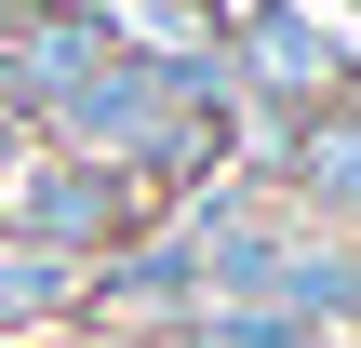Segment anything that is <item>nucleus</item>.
I'll return each mask as SVG.
<instances>
[{
  "label": "nucleus",
  "mask_w": 361,
  "mask_h": 348,
  "mask_svg": "<svg viewBox=\"0 0 361 348\" xmlns=\"http://www.w3.org/2000/svg\"><path fill=\"white\" fill-rule=\"evenodd\" d=\"M80 295H94V268H80V255H40V241H0V335L54 322V308H80Z\"/></svg>",
  "instance_id": "nucleus-2"
},
{
  "label": "nucleus",
  "mask_w": 361,
  "mask_h": 348,
  "mask_svg": "<svg viewBox=\"0 0 361 348\" xmlns=\"http://www.w3.org/2000/svg\"><path fill=\"white\" fill-rule=\"evenodd\" d=\"M13 241H40V255H107L121 241V174L107 161H40L27 188H13Z\"/></svg>",
  "instance_id": "nucleus-1"
},
{
  "label": "nucleus",
  "mask_w": 361,
  "mask_h": 348,
  "mask_svg": "<svg viewBox=\"0 0 361 348\" xmlns=\"http://www.w3.org/2000/svg\"><path fill=\"white\" fill-rule=\"evenodd\" d=\"M308 188H322L335 215H361V121H322V134H308Z\"/></svg>",
  "instance_id": "nucleus-3"
}]
</instances>
